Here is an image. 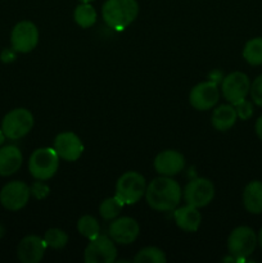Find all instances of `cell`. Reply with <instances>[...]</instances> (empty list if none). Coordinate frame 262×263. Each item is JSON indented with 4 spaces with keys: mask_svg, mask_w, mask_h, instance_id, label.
<instances>
[{
    "mask_svg": "<svg viewBox=\"0 0 262 263\" xmlns=\"http://www.w3.org/2000/svg\"><path fill=\"white\" fill-rule=\"evenodd\" d=\"M181 197L182 192L180 185L169 176L157 177L145 190V199L149 207L159 212L174 211L179 205Z\"/></svg>",
    "mask_w": 262,
    "mask_h": 263,
    "instance_id": "cell-1",
    "label": "cell"
},
{
    "mask_svg": "<svg viewBox=\"0 0 262 263\" xmlns=\"http://www.w3.org/2000/svg\"><path fill=\"white\" fill-rule=\"evenodd\" d=\"M139 5L136 0H107L103 4L102 17L109 27L123 30L136 20Z\"/></svg>",
    "mask_w": 262,
    "mask_h": 263,
    "instance_id": "cell-2",
    "label": "cell"
},
{
    "mask_svg": "<svg viewBox=\"0 0 262 263\" xmlns=\"http://www.w3.org/2000/svg\"><path fill=\"white\" fill-rule=\"evenodd\" d=\"M59 167V156L54 148H39L31 154L28 161V170L36 180L51 179Z\"/></svg>",
    "mask_w": 262,
    "mask_h": 263,
    "instance_id": "cell-3",
    "label": "cell"
},
{
    "mask_svg": "<svg viewBox=\"0 0 262 263\" xmlns=\"http://www.w3.org/2000/svg\"><path fill=\"white\" fill-rule=\"evenodd\" d=\"M33 127V116L26 108H15L8 112L2 121V130L5 138L18 140L27 135Z\"/></svg>",
    "mask_w": 262,
    "mask_h": 263,
    "instance_id": "cell-4",
    "label": "cell"
},
{
    "mask_svg": "<svg viewBox=\"0 0 262 263\" xmlns=\"http://www.w3.org/2000/svg\"><path fill=\"white\" fill-rule=\"evenodd\" d=\"M145 179L135 171L125 172L116 184V195L125 204H135L145 194Z\"/></svg>",
    "mask_w": 262,
    "mask_h": 263,
    "instance_id": "cell-5",
    "label": "cell"
},
{
    "mask_svg": "<svg viewBox=\"0 0 262 263\" xmlns=\"http://www.w3.org/2000/svg\"><path fill=\"white\" fill-rule=\"evenodd\" d=\"M258 244L256 233L248 226L234 229L228 239V249L235 258H246L251 256Z\"/></svg>",
    "mask_w": 262,
    "mask_h": 263,
    "instance_id": "cell-6",
    "label": "cell"
},
{
    "mask_svg": "<svg viewBox=\"0 0 262 263\" xmlns=\"http://www.w3.org/2000/svg\"><path fill=\"white\" fill-rule=\"evenodd\" d=\"M117 258V249L110 236L99 235L90 240L84 253L86 263H113Z\"/></svg>",
    "mask_w": 262,
    "mask_h": 263,
    "instance_id": "cell-7",
    "label": "cell"
},
{
    "mask_svg": "<svg viewBox=\"0 0 262 263\" xmlns=\"http://www.w3.org/2000/svg\"><path fill=\"white\" fill-rule=\"evenodd\" d=\"M39 43V30L30 21L18 22L10 33L12 48L18 53H30Z\"/></svg>",
    "mask_w": 262,
    "mask_h": 263,
    "instance_id": "cell-8",
    "label": "cell"
},
{
    "mask_svg": "<svg viewBox=\"0 0 262 263\" xmlns=\"http://www.w3.org/2000/svg\"><path fill=\"white\" fill-rule=\"evenodd\" d=\"M215 197V186L204 177H198L186 184L184 189V199L188 204L197 208L205 207Z\"/></svg>",
    "mask_w": 262,
    "mask_h": 263,
    "instance_id": "cell-9",
    "label": "cell"
},
{
    "mask_svg": "<svg viewBox=\"0 0 262 263\" xmlns=\"http://www.w3.org/2000/svg\"><path fill=\"white\" fill-rule=\"evenodd\" d=\"M30 187L23 181H10L0 192V203L8 211H20L30 199Z\"/></svg>",
    "mask_w": 262,
    "mask_h": 263,
    "instance_id": "cell-10",
    "label": "cell"
},
{
    "mask_svg": "<svg viewBox=\"0 0 262 263\" xmlns=\"http://www.w3.org/2000/svg\"><path fill=\"white\" fill-rule=\"evenodd\" d=\"M249 89H251V82L248 76L243 72H233L228 74L221 84L223 98L233 105L246 99L247 95L249 94Z\"/></svg>",
    "mask_w": 262,
    "mask_h": 263,
    "instance_id": "cell-11",
    "label": "cell"
},
{
    "mask_svg": "<svg viewBox=\"0 0 262 263\" xmlns=\"http://www.w3.org/2000/svg\"><path fill=\"white\" fill-rule=\"evenodd\" d=\"M220 98L217 84L213 81L200 82L195 85L189 95V102L198 110H208L215 107Z\"/></svg>",
    "mask_w": 262,
    "mask_h": 263,
    "instance_id": "cell-12",
    "label": "cell"
},
{
    "mask_svg": "<svg viewBox=\"0 0 262 263\" xmlns=\"http://www.w3.org/2000/svg\"><path fill=\"white\" fill-rule=\"evenodd\" d=\"M110 239L115 243L127 246V244L134 243L140 233L139 223L131 217H120L116 218L110 222L109 229H108Z\"/></svg>",
    "mask_w": 262,
    "mask_h": 263,
    "instance_id": "cell-13",
    "label": "cell"
},
{
    "mask_svg": "<svg viewBox=\"0 0 262 263\" xmlns=\"http://www.w3.org/2000/svg\"><path fill=\"white\" fill-rule=\"evenodd\" d=\"M54 151L59 158L68 162H74L81 157L84 144L79 136L73 133H62L54 140Z\"/></svg>",
    "mask_w": 262,
    "mask_h": 263,
    "instance_id": "cell-14",
    "label": "cell"
},
{
    "mask_svg": "<svg viewBox=\"0 0 262 263\" xmlns=\"http://www.w3.org/2000/svg\"><path fill=\"white\" fill-rule=\"evenodd\" d=\"M46 243L38 235H28L18 244L17 254L22 263H39L45 253Z\"/></svg>",
    "mask_w": 262,
    "mask_h": 263,
    "instance_id": "cell-15",
    "label": "cell"
},
{
    "mask_svg": "<svg viewBox=\"0 0 262 263\" xmlns=\"http://www.w3.org/2000/svg\"><path fill=\"white\" fill-rule=\"evenodd\" d=\"M185 167V158L177 151L161 152L154 159V168L162 176H175L180 174Z\"/></svg>",
    "mask_w": 262,
    "mask_h": 263,
    "instance_id": "cell-16",
    "label": "cell"
},
{
    "mask_svg": "<svg viewBox=\"0 0 262 263\" xmlns=\"http://www.w3.org/2000/svg\"><path fill=\"white\" fill-rule=\"evenodd\" d=\"M23 162L22 152L14 145L0 146V175L10 176L21 168Z\"/></svg>",
    "mask_w": 262,
    "mask_h": 263,
    "instance_id": "cell-17",
    "label": "cell"
},
{
    "mask_svg": "<svg viewBox=\"0 0 262 263\" xmlns=\"http://www.w3.org/2000/svg\"><path fill=\"white\" fill-rule=\"evenodd\" d=\"M174 217L176 225L188 233H195L202 222V215L198 208L190 204L177 208L174 213Z\"/></svg>",
    "mask_w": 262,
    "mask_h": 263,
    "instance_id": "cell-18",
    "label": "cell"
},
{
    "mask_svg": "<svg viewBox=\"0 0 262 263\" xmlns=\"http://www.w3.org/2000/svg\"><path fill=\"white\" fill-rule=\"evenodd\" d=\"M236 118L238 115L235 107L233 104H223L213 110L211 122L217 131H228L235 125Z\"/></svg>",
    "mask_w": 262,
    "mask_h": 263,
    "instance_id": "cell-19",
    "label": "cell"
},
{
    "mask_svg": "<svg viewBox=\"0 0 262 263\" xmlns=\"http://www.w3.org/2000/svg\"><path fill=\"white\" fill-rule=\"evenodd\" d=\"M244 208L249 213L259 215L262 213V182L251 181L243 192Z\"/></svg>",
    "mask_w": 262,
    "mask_h": 263,
    "instance_id": "cell-20",
    "label": "cell"
},
{
    "mask_svg": "<svg viewBox=\"0 0 262 263\" xmlns=\"http://www.w3.org/2000/svg\"><path fill=\"white\" fill-rule=\"evenodd\" d=\"M74 22L82 28L91 27L97 22V10L94 7L90 5V3H82L79 7H76L73 13Z\"/></svg>",
    "mask_w": 262,
    "mask_h": 263,
    "instance_id": "cell-21",
    "label": "cell"
},
{
    "mask_svg": "<svg viewBox=\"0 0 262 263\" xmlns=\"http://www.w3.org/2000/svg\"><path fill=\"white\" fill-rule=\"evenodd\" d=\"M243 57L251 66L262 64V37H254L244 45Z\"/></svg>",
    "mask_w": 262,
    "mask_h": 263,
    "instance_id": "cell-22",
    "label": "cell"
},
{
    "mask_svg": "<svg viewBox=\"0 0 262 263\" xmlns=\"http://www.w3.org/2000/svg\"><path fill=\"white\" fill-rule=\"evenodd\" d=\"M77 230L82 236H85L89 240H92V239L100 235L99 222L97 221V218L89 215L82 216L80 218L79 222H77Z\"/></svg>",
    "mask_w": 262,
    "mask_h": 263,
    "instance_id": "cell-23",
    "label": "cell"
},
{
    "mask_svg": "<svg viewBox=\"0 0 262 263\" xmlns=\"http://www.w3.org/2000/svg\"><path fill=\"white\" fill-rule=\"evenodd\" d=\"M125 203L115 195L112 198H107L102 202L99 207V213L104 220H115L118 215H120L121 210H122Z\"/></svg>",
    "mask_w": 262,
    "mask_h": 263,
    "instance_id": "cell-24",
    "label": "cell"
},
{
    "mask_svg": "<svg viewBox=\"0 0 262 263\" xmlns=\"http://www.w3.org/2000/svg\"><path fill=\"white\" fill-rule=\"evenodd\" d=\"M166 261V254L156 247H146L141 249L134 258V262L136 263H164Z\"/></svg>",
    "mask_w": 262,
    "mask_h": 263,
    "instance_id": "cell-25",
    "label": "cell"
},
{
    "mask_svg": "<svg viewBox=\"0 0 262 263\" xmlns=\"http://www.w3.org/2000/svg\"><path fill=\"white\" fill-rule=\"evenodd\" d=\"M46 247L53 249H62L68 243V235L61 229H49L44 235Z\"/></svg>",
    "mask_w": 262,
    "mask_h": 263,
    "instance_id": "cell-26",
    "label": "cell"
},
{
    "mask_svg": "<svg viewBox=\"0 0 262 263\" xmlns=\"http://www.w3.org/2000/svg\"><path fill=\"white\" fill-rule=\"evenodd\" d=\"M234 107H235L238 117L243 121L248 120V118H251L252 115H253V104L247 99H243L241 102L236 103Z\"/></svg>",
    "mask_w": 262,
    "mask_h": 263,
    "instance_id": "cell-27",
    "label": "cell"
},
{
    "mask_svg": "<svg viewBox=\"0 0 262 263\" xmlns=\"http://www.w3.org/2000/svg\"><path fill=\"white\" fill-rule=\"evenodd\" d=\"M249 92H251L252 100H253L254 104H257L258 107H262V74H259V76L252 82Z\"/></svg>",
    "mask_w": 262,
    "mask_h": 263,
    "instance_id": "cell-28",
    "label": "cell"
},
{
    "mask_svg": "<svg viewBox=\"0 0 262 263\" xmlns=\"http://www.w3.org/2000/svg\"><path fill=\"white\" fill-rule=\"evenodd\" d=\"M30 192L36 199H44L45 197H48L50 190H49V187L46 186L44 182H41V180H39V181H36L35 184L30 187Z\"/></svg>",
    "mask_w": 262,
    "mask_h": 263,
    "instance_id": "cell-29",
    "label": "cell"
},
{
    "mask_svg": "<svg viewBox=\"0 0 262 263\" xmlns=\"http://www.w3.org/2000/svg\"><path fill=\"white\" fill-rule=\"evenodd\" d=\"M0 59H2L4 63H9V62H13L15 59V50L14 49H5L4 51L0 55Z\"/></svg>",
    "mask_w": 262,
    "mask_h": 263,
    "instance_id": "cell-30",
    "label": "cell"
},
{
    "mask_svg": "<svg viewBox=\"0 0 262 263\" xmlns=\"http://www.w3.org/2000/svg\"><path fill=\"white\" fill-rule=\"evenodd\" d=\"M254 128H256V134L259 138V140H262V116L256 121V126H254Z\"/></svg>",
    "mask_w": 262,
    "mask_h": 263,
    "instance_id": "cell-31",
    "label": "cell"
},
{
    "mask_svg": "<svg viewBox=\"0 0 262 263\" xmlns=\"http://www.w3.org/2000/svg\"><path fill=\"white\" fill-rule=\"evenodd\" d=\"M4 141H5V135H4V133H3L2 128H0V146L4 144Z\"/></svg>",
    "mask_w": 262,
    "mask_h": 263,
    "instance_id": "cell-32",
    "label": "cell"
},
{
    "mask_svg": "<svg viewBox=\"0 0 262 263\" xmlns=\"http://www.w3.org/2000/svg\"><path fill=\"white\" fill-rule=\"evenodd\" d=\"M257 239H258L259 247L262 248V228H261V230H259V234H258V236H257Z\"/></svg>",
    "mask_w": 262,
    "mask_h": 263,
    "instance_id": "cell-33",
    "label": "cell"
},
{
    "mask_svg": "<svg viewBox=\"0 0 262 263\" xmlns=\"http://www.w3.org/2000/svg\"><path fill=\"white\" fill-rule=\"evenodd\" d=\"M3 235H4V228L0 225V238H3Z\"/></svg>",
    "mask_w": 262,
    "mask_h": 263,
    "instance_id": "cell-34",
    "label": "cell"
},
{
    "mask_svg": "<svg viewBox=\"0 0 262 263\" xmlns=\"http://www.w3.org/2000/svg\"><path fill=\"white\" fill-rule=\"evenodd\" d=\"M80 2H82V3H90V2H94V0H80Z\"/></svg>",
    "mask_w": 262,
    "mask_h": 263,
    "instance_id": "cell-35",
    "label": "cell"
}]
</instances>
